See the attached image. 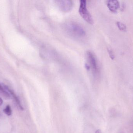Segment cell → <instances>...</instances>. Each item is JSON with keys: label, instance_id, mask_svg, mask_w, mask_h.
<instances>
[{"label": "cell", "instance_id": "cell-7", "mask_svg": "<svg viewBox=\"0 0 133 133\" xmlns=\"http://www.w3.org/2000/svg\"><path fill=\"white\" fill-rule=\"evenodd\" d=\"M0 95L5 99H9L11 97V95L9 93L4 89L3 85L0 84Z\"/></svg>", "mask_w": 133, "mask_h": 133}, {"label": "cell", "instance_id": "cell-10", "mask_svg": "<svg viewBox=\"0 0 133 133\" xmlns=\"http://www.w3.org/2000/svg\"><path fill=\"white\" fill-rule=\"evenodd\" d=\"M109 54H110V56L111 57V58L113 59V58H112V57H114V55H113V54H112V51H111L109 50Z\"/></svg>", "mask_w": 133, "mask_h": 133}, {"label": "cell", "instance_id": "cell-6", "mask_svg": "<svg viewBox=\"0 0 133 133\" xmlns=\"http://www.w3.org/2000/svg\"><path fill=\"white\" fill-rule=\"evenodd\" d=\"M107 5L110 11L116 12L119 7V3L117 1H108Z\"/></svg>", "mask_w": 133, "mask_h": 133}, {"label": "cell", "instance_id": "cell-1", "mask_svg": "<svg viewBox=\"0 0 133 133\" xmlns=\"http://www.w3.org/2000/svg\"><path fill=\"white\" fill-rule=\"evenodd\" d=\"M65 28L68 33L74 36L81 37L84 36L86 34L83 27L76 23H67L65 25Z\"/></svg>", "mask_w": 133, "mask_h": 133}, {"label": "cell", "instance_id": "cell-4", "mask_svg": "<svg viewBox=\"0 0 133 133\" xmlns=\"http://www.w3.org/2000/svg\"><path fill=\"white\" fill-rule=\"evenodd\" d=\"M87 57L90 67H91L93 72L96 73L98 70V65L97 60L94 55L91 52H88L87 53Z\"/></svg>", "mask_w": 133, "mask_h": 133}, {"label": "cell", "instance_id": "cell-8", "mask_svg": "<svg viewBox=\"0 0 133 133\" xmlns=\"http://www.w3.org/2000/svg\"><path fill=\"white\" fill-rule=\"evenodd\" d=\"M3 111H4V112L5 114L7 115L8 116H11L12 115V111L11 108V107H10V105H7L5 108L4 109Z\"/></svg>", "mask_w": 133, "mask_h": 133}, {"label": "cell", "instance_id": "cell-11", "mask_svg": "<svg viewBox=\"0 0 133 133\" xmlns=\"http://www.w3.org/2000/svg\"><path fill=\"white\" fill-rule=\"evenodd\" d=\"M2 104H3V100H2V99L0 97V106H1Z\"/></svg>", "mask_w": 133, "mask_h": 133}, {"label": "cell", "instance_id": "cell-3", "mask_svg": "<svg viewBox=\"0 0 133 133\" xmlns=\"http://www.w3.org/2000/svg\"><path fill=\"white\" fill-rule=\"evenodd\" d=\"M58 5L61 10L67 12L69 11L72 9V3L69 0H62L57 1Z\"/></svg>", "mask_w": 133, "mask_h": 133}, {"label": "cell", "instance_id": "cell-2", "mask_svg": "<svg viewBox=\"0 0 133 133\" xmlns=\"http://www.w3.org/2000/svg\"><path fill=\"white\" fill-rule=\"evenodd\" d=\"M80 3L79 10L80 15L87 22L90 24H93L94 23L93 18L87 8V1L84 0H81Z\"/></svg>", "mask_w": 133, "mask_h": 133}, {"label": "cell", "instance_id": "cell-12", "mask_svg": "<svg viewBox=\"0 0 133 133\" xmlns=\"http://www.w3.org/2000/svg\"><path fill=\"white\" fill-rule=\"evenodd\" d=\"M95 133H102V132L100 130H97L96 131Z\"/></svg>", "mask_w": 133, "mask_h": 133}, {"label": "cell", "instance_id": "cell-5", "mask_svg": "<svg viewBox=\"0 0 133 133\" xmlns=\"http://www.w3.org/2000/svg\"><path fill=\"white\" fill-rule=\"evenodd\" d=\"M3 85V87H4V89L9 93L10 95H11V96L12 97L13 99H14L15 101L16 102V104H17V105H18V107H19V108L21 110H23L24 109H23V107L22 104H21L20 101L19 100V99L18 97L16 96V94L14 93V92H13L12 90L9 89L8 86H7L5 85Z\"/></svg>", "mask_w": 133, "mask_h": 133}, {"label": "cell", "instance_id": "cell-9", "mask_svg": "<svg viewBox=\"0 0 133 133\" xmlns=\"http://www.w3.org/2000/svg\"><path fill=\"white\" fill-rule=\"evenodd\" d=\"M117 26L118 27L119 29H120L121 30L123 31H125L126 30V26L125 24L120 22H117Z\"/></svg>", "mask_w": 133, "mask_h": 133}]
</instances>
